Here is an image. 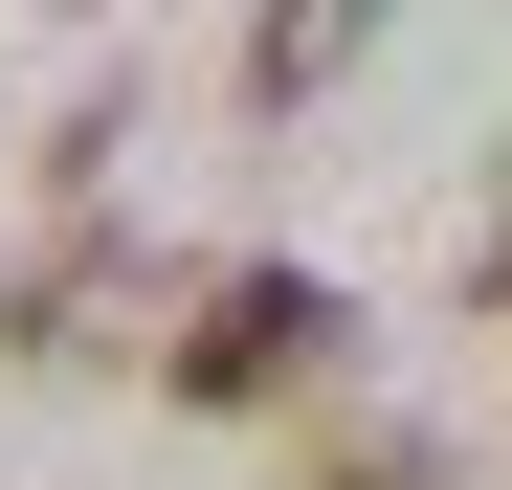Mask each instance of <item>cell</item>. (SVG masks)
<instances>
[{"label": "cell", "mask_w": 512, "mask_h": 490, "mask_svg": "<svg viewBox=\"0 0 512 490\" xmlns=\"http://www.w3.org/2000/svg\"><path fill=\"white\" fill-rule=\"evenodd\" d=\"M334 268H290V245H245V268H179V335H156V401H201V424H245V401L334 379Z\"/></svg>", "instance_id": "1"}, {"label": "cell", "mask_w": 512, "mask_h": 490, "mask_svg": "<svg viewBox=\"0 0 512 490\" xmlns=\"http://www.w3.org/2000/svg\"><path fill=\"white\" fill-rule=\"evenodd\" d=\"M156 335H179V290H156L134 245H67V268L23 290V357H45V379H90V357H156Z\"/></svg>", "instance_id": "2"}, {"label": "cell", "mask_w": 512, "mask_h": 490, "mask_svg": "<svg viewBox=\"0 0 512 490\" xmlns=\"http://www.w3.org/2000/svg\"><path fill=\"white\" fill-rule=\"evenodd\" d=\"M357 45H379V0H268V23H245V112L290 134V112H312V90H334Z\"/></svg>", "instance_id": "3"}, {"label": "cell", "mask_w": 512, "mask_h": 490, "mask_svg": "<svg viewBox=\"0 0 512 490\" xmlns=\"http://www.w3.org/2000/svg\"><path fill=\"white\" fill-rule=\"evenodd\" d=\"M312 490H446V446H423V424H379V446H334Z\"/></svg>", "instance_id": "4"}, {"label": "cell", "mask_w": 512, "mask_h": 490, "mask_svg": "<svg viewBox=\"0 0 512 490\" xmlns=\"http://www.w3.org/2000/svg\"><path fill=\"white\" fill-rule=\"evenodd\" d=\"M468 312H512V201H490V223H468Z\"/></svg>", "instance_id": "5"}]
</instances>
